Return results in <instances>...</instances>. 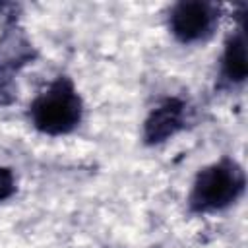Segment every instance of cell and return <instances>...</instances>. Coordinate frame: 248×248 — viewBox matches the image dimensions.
Returning <instances> with one entry per match:
<instances>
[{
  "mask_svg": "<svg viewBox=\"0 0 248 248\" xmlns=\"http://www.w3.org/2000/svg\"><path fill=\"white\" fill-rule=\"evenodd\" d=\"M217 10L207 2H180L170 12V31L182 43H194L211 33L217 21Z\"/></svg>",
  "mask_w": 248,
  "mask_h": 248,
  "instance_id": "3957f363",
  "label": "cell"
},
{
  "mask_svg": "<svg viewBox=\"0 0 248 248\" xmlns=\"http://www.w3.org/2000/svg\"><path fill=\"white\" fill-rule=\"evenodd\" d=\"M29 114L37 130L50 136L68 134L81 120V99L68 78H58L33 101Z\"/></svg>",
  "mask_w": 248,
  "mask_h": 248,
  "instance_id": "6da1fadb",
  "label": "cell"
},
{
  "mask_svg": "<svg viewBox=\"0 0 248 248\" xmlns=\"http://www.w3.org/2000/svg\"><path fill=\"white\" fill-rule=\"evenodd\" d=\"M184 118V105L176 99H167L161 103L145 120V140L149 143H157L172 136L180 126Z\"/></svg>",
  "mask_w": 248,
  "mask_h": 248,
  "instance_id": "277c9868",
  "label": "cell"
},
{
  "mask_svg": "<svg viewBox=\"0 0 248 248\" xmlns=\"http://www.w3.org/2000/svg\"><path fill=\"white\" fill-rule=\"evenodd\" d=\"M244 170L231 159H221L202 169L190 192V207L196 211H219L238 200L244 190Z\"/></svg>",
  "mask_w": 248,
  "mask_h": 248,
  "instance_id": "7a4b0ae2",
  "label": "cell"
},
{
  "mask_svg": "<svg viewBox=\"0 0 248 248\" xmlns=\"http://www.w3.org/2000/svg\"><path fill=\"white\" fill-rule=\"evenodd\" d=\"M221 72H223L225 79H229L231 83H242L246 79V74H248V66H246V37H244V29L242 27H238L229 37V41L225 45Z\"/></svg>",
  "mask_w": 248,
  "mask_h": 248,
  "instance_id": "5b68a950",
  "label": "cell"
},
{
  "mask_svg": "<svg viewBox=\"0 0 248 248\" xmlns=\"http://www.w3.org/2000/svg\"><path fill=\"white\" fill-rule=\"evenodd\" d=\"M14 174L8 169H0V202L12 196L14 192Z\"/></svg>",
  "mask_w": 248,
  "mask_h": 248,
  "instance_id": "8992f818",
  "label": "cell"
}]
</instances>
